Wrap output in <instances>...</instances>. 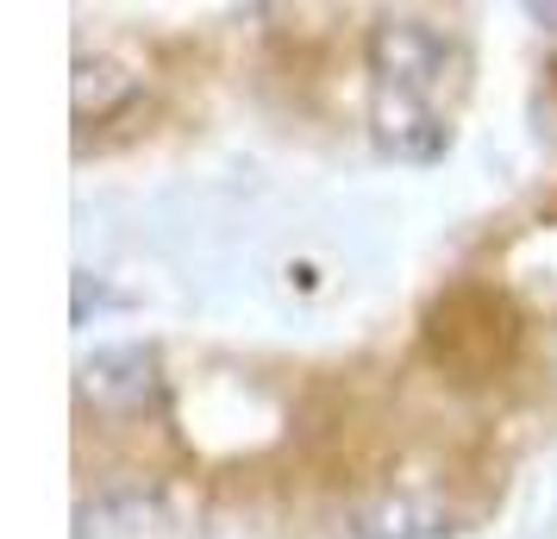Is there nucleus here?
<instances>
[{"instance_id":"obj_1","label":"nucleus","mask_w":557,"mask_h":539,"mask_svg":"<svg viewBox=\"0 0 557 539\" xmlns=\"http://www.w3.org/2000/svg\"><path fill=\"white\" fill-rule=\"evenodd\" d=\"M370 70H376V95H407L432 107V95L457 70V45L451 32H438L420 13H382L370 32Z\"/></svg>"},{"instance_id":"obj_2","label":"nucleus","mask_w":557,"mask_h":539,"mask_svg":"<svg viewBox=\"0 0 557 539\" xmlns=\"http://www.w3.org/2000/svg\"><path fill=\"white\" fill-rule=\"evenodd\" d=\"M370 138L395 163H438V157L451 151V126L438 120V107L407 101V95H376V107H370Z\"/></svg>"},{"instance_id":"obj_3","label":"nucleus","mask_w":557,"mask_h":539,"mask_svg":"<svg viewBox=\"0 0 557 539\" xmlns=\"http://www.w3.org/2000/svg\"><path fill=\"white\" fill-rule=\"evenodd\" d=\"M82 389H88V402L132 414L157 402V358L145 345H101L82 358Z\"/></svg>"},{"instance_id":"obj_4","label":"nucleus","mask_w":557,"mask_h":539,"mask_svg":"<svg viewBox=\"0 0 557 539\" xmlns=\"http://www.w3.org/2000/svg\"><path fill=\"white\" fill-rule=\"evenodd\" d=\"M126 101H138V76H132L120 57H76V120H107Z\"/></svg>"},{"instance_id":"obj_5","label":"nucleus","mask_w":557,"mask_h":539,"mask_svg":"<svg viewBox=\"0 0 557 539\" xmlns=\"http://www.w3.org/2000/svg\"><path fill=\"white\" fill-rule=\"evenodd\" d=\"M445 514L420 495H382L376 509L357 514V539H438Z\"/></svg>"},{"instance_id":"obj_6","label":"nucleus","mask_w":557,"mask_h":539,"mask_svg":"<svg viewBox=\"0 0 557 539\" xmlns=\"http://www.w3.org/2000/svg\"><path fill=\"white\" fill-rule=\"evenodd\" d=\"M532 20H539V26H552V32H557V7H532Z\"/></svg>"}]
</instances>
